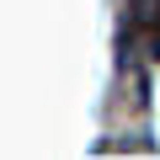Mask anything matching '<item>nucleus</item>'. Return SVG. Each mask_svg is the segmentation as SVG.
<instances>
[{
	"label": "nucleus",
	"instance_id": "nucleus-1",
	"mask_svg": "<svg viewBox=\"0 0 160 160\" xmlns=\"http://www.w3.org/2000/svg\"><path fill=\"white\" fill-rule=\"evenodd\" d=\"M133 22H160V0H133Z\"/></svg>",
	"mask_w": 160,
	"mask_h": 160
}]
</instances>
